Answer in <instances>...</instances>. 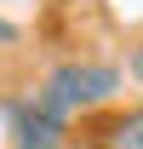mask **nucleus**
<instances>
[{"instance_id":"1","label":"nucleus","mask_w":143,"mask_h":149,"mask_svg":"<svg viewBox=\"0 0 143 149\" xmlns=\"http://www.w3.org/2000/svg\"><path fill=\"white\" fill-rule=\"evenodd\" d=\"M115 92H120V69H115V63L69 57V63H57V69L40 80L35 103L52 109V115H63V120H74V115H86V109H103Z\"/></svg>"},{"instance_id":"3","label":"nucleus","mask_w":143,"mask_h":149,"mask_svg":"<svg viewBox=\"0 0 143 149\" xmlns=\"http://www.w3.org/2000/svg\"><path fill=\"white\" fill-rule=\"evenodd\" d=\"M97 149H143V103L120 109L115 120H103L97 126Z\"/></svg>"},{"instance_id":"2","label":"nucleus","mask_w":143,"mask_h":149,"mask_svg":"<svg viewBox=\"0 0 143 149\" xmlns=\"http://www.w3.org/2000/svg\"><path fill=\"white\" fill-rule=\"evenodd\" d=\"M69 143V120L52 109H40L35 97L29 103H12V149H63Z\"/></svg>"},{"instance_id":"5","label":"nucleus","mask_w":143,"mask_h":149,"mask_svg":"<svg viewBox=\"0 0 143 149\" xmlns=\"http://www.w3.org/2000/svg\"><path fill=\"white\" fill-rule=\"evenodd\" d=\"M17 40H23V29H17V23H6V17H0V46H17Z\"/></svg>"},{"instance_id":"4","label":"nucleus","mask_w":143,"mask_h":149,"mask_svg":"<svg viewBox=\"0 0 143 149\" xmlns=\"http://www.w3.org/2000/svg\"><path fill=\"white\" fill-rule=\"evenodd\" d=\"M126 69H132V80H143V40H132V52H126Z\"/></svg>"}]
</instances>
